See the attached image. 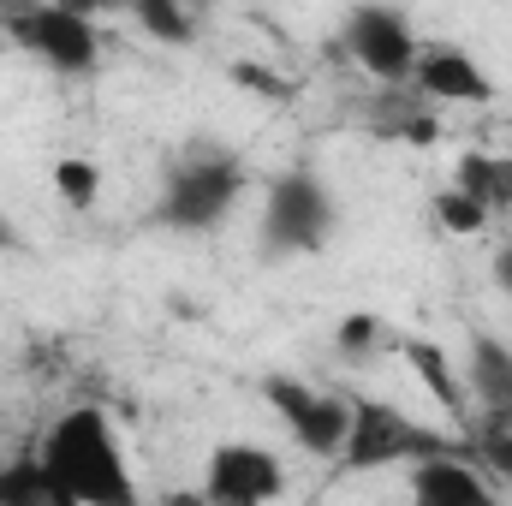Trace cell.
I'll return each mask as SVG.
<instances>
[{"instance_id":"cell-1","label":"cell","mask_w":512,"mask_h":506,"mask_svg":"<svg viewBox=\"0 0 512 506\" xmlns=\"http://www.w3.org/2000/svg\"><path fill=\"white\" fill-rule=\"evenodd\" d=\"M42 471L72 495L78 506H143L137 471L126 459V441L102 405H72L48 423L36 447Z\"/></svg>"},{"instance_id":"cell-2","label":"cell","mask_w":512,"mask_h":506,"mask_svg":"<svg viewBox=\"0 0 512 506\" xmlns=\"http://www.w3.org/2000/svg\"><path fill=\"white\" fill-rule=\"evenodd\" d=\"M245 185H251L245 161H239L233 149L197 137V143L173 161V173H167V185H161V203H155V221L173 227V233H215V227L239 209Z\"/></svg>"},{"instance_id":"cell-3","label":"cell","mask_w":512,"mask_h":506,"mask_svg":"<svg viewBox=\"0 0 512 506\" xmlns=\"http://www.w3.org/2000/svg\"><path fill=\"white\" fill-rule=\"evenodd\" d=\"M447 453H465L459 435L447 429H429L417 423L411 411L387 405V399H352V429H346V447H340V477H364V471H411L423 459H447Z\"/></svg>"},{"instance_id":"cell-4","label":"cell","mask_w":512,"mask_h":506,"mask_svg":"<svg viewBox=\"0 0 512 506\" xmlns=\"http://www.w3.org/2000/svg\"><path fill=\"white\" fill-rule=\"evenodd\" d=\"M334 233V191L310 167H286L262 191V256H310Z\"/></svg>"},{"instance_id":"cell-5","label":"cell","mask_w":512,"mask_h":506,"mask_svg":"<svg viewBox=\"0 0 512 506\" xmlns=\"http://www.w3.org/2000/svg\"><path fill=\"white\" fill-rule=\"evenodd\" d=\"M6 30L30 60H42L60 78H84L102 66V36H96L90 12H78V6H24L6 18Z\"/></svg>"},{"instance_id":"cell-6","label":"cell","mask_w":512,"mask_h":506,"mask_svg":"<svg viewBox=\"0 0 512 506\" xmlns=\"http://www.w3.org/2000/svg\"><path fill=\"white\" fill-rule=\"evenodd\" d=\"M262 399H268V411L286 423V435L304 453L340 459L346 429H352V399L346 393H322V387H310L298 376H262Z\"/></svg>"},{"instance_id":"cell-7","label":"cell","mask_w":512,"mask_h":506,"mask_svg":"<svg viewBox=\"0 0 512 506\" xmlns=\"http://www.w3.org/2000/svg\"><path fill=\"white\" fill-rule=\"evenodd\" d=\"M346 48H352V60H358L376 84L405 90L411 72H417L423 36H417V24H411L399 6H358V12H346Z\"/></svg>"},{"instance_id":"cell-8","label":"cell","mask_w":512,"mask_h":506,"mask_svg":"<svg viewBox=\"0 0 512 506\" xmlns=\"http://www.w3.org/2000/svg\"><path fill=\"white\" fill-rule=\"evenodd\" d=\"M203 495L215 506H274L286 495V465L256 441H221L203 465Z\"/></svg>"},{"instance_id":"cell-9","label":"cell","mask_w":512,"mask_h":506,"mask_svg":"<svg viewBox=\"0 0 512 506\" xmlns=\"http://www.w3.org/2000/svg\"><path fill=\"white\" fill-rule=\"evenodd\" d=\"M411 90L429 108H489L495 102V78L459 42H423L417 72H411Z\"/></svg>"},{"instance_id":"cell-10","label":"cell","mask_w":512,"mask_h":506,"mask_svg":"<svg viewBox=\"0 0 512 506\" xmlns=\"http://www.w3.org/2000/svg\"><path fill=\"white\" fill-rule=\"evenodd\" d=\"M405 506H507V501L471 465V453H447V459H423V465L405 471Z\"/></svg>"},{"instance_id":"cell-11","label":"cell","mask_w":512,"mask_h":506,"mask_svg":"<svg viewBox=\"0 0 512 506\" xmlns=\"http://www.w3.org/2000/svg\"><path fill=\"white\" fill-rule=\"evenodd\" d=\"M399 358L417 370V381L429 387V399L459 423V441H465V429H471L477 411H471V387H465V376L447 364V346H435V340H405V334H399Z\"/></svg>"},{"instance_id":"cell-12","label":"cell","mask_w":512,"mask_h":506,"mask_svg":"<svg viewBox=\"0 0 512 506\" xmlns=\"http://www.w3.org/2000/svg\"><path fill=\"white\" fill-rule=\"evenodd\" d=\"M453 191H465L471 203H483L489 215H507L512 209V155L495 149H465L459 167H453Z\"/></svg>"},{"instance_id":"cell-13","label":"cell","mask_w":512,"mask_h":506,"mask_svg":"<svg viewBox=\"0 0 512 506\" xmlns=\"http://www.w3.org/2000/svg\"><path fill=\"white\" fill-rule=\"evenodd\" d=\"M0 506H78V501L42 471V459H12V465H0Z\"/></svg>"},{"instance_id":"cell-14","label":"cell","mask_w":512,"mask_h":506,"mask_svg":"<svg viewBox=\"0 0 512 506\" xmlns=\"http://www.w3.org/2000/svg\"><path fill=\"white\" fill-rule=\"evenodd\" d=\"M376 131L382 137H399V143H435V114H429V102L411 90V96H399V90H387L382 108H376Z\"/></svg>"},{"instance_id":"cell-15","label":"cell","mask_w":512,"mask_h":506,"mask_svg":"<svg viewBox=\"0 0 512 506\" xmlns=\"http://www.w3.org/2000/svg\"><path fill=\"white\" fill-rule=\"evenodd\" d=\"M131 18H137L143 36H155V42H167V48H185V42L197 36V18H191L179 0H137Z\"/></svg>"},{"instance_id":"cell-16","label":"cell","mask_w":512,"mask_h":506,"mask_svg":"<svg viewBox=\"0 0 512 506\" xmlns=\"http://www.w3.org/2000/svg\"><path fill=\"white\" fill-rule=\"evenodd\" d=\"M54 191H60V203H66V209L90 215V209H96V197H102V167H96V161H84V155H66V161H54Z\"/></svg>"},{"instance_id":"cell-17","label":"cell","mask_w":512,"mask_h":506,"mask_svg":"<svg viewBox=\"0 0 512 506\" xmlns=\"http://www.w3.org/2000/svg\"><path fill=\"white\" fill-rule=\"evenodd\" d=\"M382 346H387V322H382V316L352 310V316H340V322H334V352H340V358L364 364V358H376Z\"/></svg>"},{"instance_id":"cell-18","label":"cell","mask_w":512,"mask_h":506,"mask_svg":"<svg viewBox=\"0 0 512 506\" xmlns=\"http://www.w3.org/2000/svg\"><path fill=\"white\" fill-rule=\"evenodd\" d=\"M429 215H435V227H441V233H453V239H477V233L495 221L483 203H471V197H465V191H453V185H447V191H435Z\"/></svg>"},{"instance_id":"cell-19","label":"cell","mask_w":512,"mask_h":506,"mask_svg":"<svg viewBox=\"0 0 512 506\" xmlns=\"http://www.w3.org/2000/svg\"><path fill=\"white\" fill-rule=\"evenodd\" d=\"M465 453L483 477H501L512 483V435H495V429H465Z\"/></svg>"},{"instance_id":"cell-20","label":"cell","mask_w":512,"mask_h":506,"mask_svg":"<svg viewBox=\"0 0 512 506\" xmlns=\"http://www.w3.org/2000/svg\"><path fill=\"white\" fill-rule=\"evenodd\" d=\"M233 84L262 90V96H292V84H286V78H274V72H268V66H256V60H239V66H233Z\"/></svg>"},{"instance_id":"cell-21","label":"cell","mask_w":512,"mask_h":506,"mask_svg":"<svg viewBox=\"0 0 512 506\" xmlns=\"http://www.w3.org/2000/svg\"><path fill=\"white\" fill-rule=\"evenodd\" d=\"M161 506H215L209 501V495H203V483H197V489H167V501Z\"/></svg>"},{"instance_id":"cell-22","label":"cell","mask_w":512,"mask_h":506,"mask_svg":"<svg viewBox=\"0 0 512 506\" xmlns=\"http://www.w3.org/2000/svg\"><path fill=\"white\" fill-rule=\"evenodd\" d=\"M495 280H501V292L512 298V245H501V256H495Z\"/></svg>"},{"instance_id":"cell-23","label":"cell","mask_w":512,"mask_h":506,"mask_svg":"<svg viewBox=\"0 0 512 506\" xmlns=\"http://www.w3.org/2000/svg\"><path fill=\"white\" fill-rule=\"evenodd\" d=\"M18 245V233H12V221H6V209H0V251H12Z\"/></svg>"}]
</instances>
